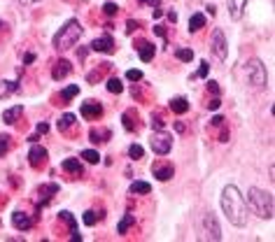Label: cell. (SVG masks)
Returning a JSON list of instances; mask_svg holds the SVG:
<instances>
[{"label":"cell","instance_id":"6da1fadb","mask_svg":"<svg viewBox=\"0 0 275 242\" xmlns=\"http://www.w3.org/2000/svg\"><path fill=\"white\" fill-rule=\"evenodd\" d=\"M222 210L233 226L243 228L245 224H247V203H245V196L233 184H229V186L222 191Z\"/></svg>","mask_w":275,"mask_h":242},{"label":"cell","instance_id":"7a4b0ae2","mask_svg":"<svg viewBox=\"0 0 275 242\" xmlns=\"http://www.w3.org/2000/svg\"><path fill=\"white\" fill-rule=\"evenodd\" d=\"M245 203L250 205V210L261 217V219H273V193H268V191H261L257 186L247 191V200Z\"/></svg>","mask_w":275,"mask_h":242},{"label":"cell","instance_id":"3957f363","mask_svg":"<svg viewBox=\"0 0 275 242\" xmlns=\"http://www.w3.org/2000/svg\"><path fill=\"white\" fill-rule=\"evenodd\" d=\"M79 38H82V23L77 21V19H70V21L66 23L59 33H56V38H54V47H56L59 52H63V49L75 47Z\"/></svg>","mask_w":275,"mask_h":242},{"label":"cell","instance_id":"277c9868","mask_svg":"<svg viewBox=\"0 0 275 242\" xmlns=\"http://www.w3.org/2000/svg\"><path fill=\"white\" fill-rule=\"evenodd\" d=\"M245 72H247V82L252 84V89H257V91L266 89V82H268L266 65H264L259 59L247 60V65H245Z\"/></svg>","mask_w":275,"mask_h":242},{"label":"cell","instance_id":"5b68a950","mask_svg":"<svg viewBox=\"0 0 275 242\" xmlns=\"http://www.w3.org/2000/svg\"><path fill=\"white\" fill-rule=\"evenodd\" d=\"M149 144H152V151L156 156H166L170 151V147H173V135L166 133V130H154Z\"/></svg>","mask_w":275,"mask_h":242},{"label":"cell","instance_id":"8992f818","mask_svg":"<svg viewBox=\"0 0 275 242\" xmlns=\"http://www.w3.org/2000/svg\"><path fill=\"white\" fill-rule=\"evenodd\" d=\"M210 49H212V54L219 60L226 59L229 49H226V38H224V30L222 28H214L212 30V38H210Z\"/></svg>","mask_w":275,"mask_h":242},{"label":"cell","instance_id":"52a82bcc","mask_svg":"<svg viewBox=\"0 0 275 242\" xmlns=\"http://www.w3.org/2000/svg\"><path fill=\"white\" fill-rule=\"evenodd\" d=\"M152 175H154V177H156L159 182H168L170 177L175 175V168H173V163H166V161H154Z\"/></svg>","mask_w":275,"mask_h":242},{"label":"cell","instance_id":"ba28073f","mask_svg":"<svg viewBox=\"0 0 275 242\" xmlns=\"http://www.w3.org/2000/svg\"><path fill=\"white\" fill-rule=\"evenodd\" d=\"M79 112H82V117H84V119L98 121L100 117H103V105H100V103H96V100H86V103H82Z\"/></svg>","mask_w":275,"mask_h":242},{"label":"cell","instance_id":"9c48e42d","mask_svg":"<svg viewBox=\"0 0 275 242\" xmlns=\"http://www.w3.org/2000/svg\"><path fill=\"white\" fill-rule=\"evenodd\" d=\"M28 161H31L33 168H42L47 163V149L40 144H33L31 151H28Z\"/></svg>","mask_w":275,"mask_h":242},{"label":"cell","instance_id":"30bf717a","mask_svg":"<svg viewBox=\"0 0 275 242\" xmlns=\"http://www.w3.org/2000/svg\"><path fill=\"white\" fill-rule=\"evenodd\" d=\"M91 49L98 54H112L115 52V40L110 38V35H103V38H96L91 42Z\"/></svg>","mask_w":275,"mask_h":242},{"label":"cell","instance_id":"8fae6325","mask_svg":"<svg viewBox=\"0 0 275 242\" xmlns=\"http://www.w3.org/2000/svg\"><path fill=\"white\" fill-rule=\"evenodd\" d=\"M12 226H14L16 231H28V228L33 226V217L21 210H16L14 214H12Z\"/></svg>","mask_w":275,"mask_h":242},{"label":"cell","instance_id":"7c38bea8","mask_svg":"<svg viewBox=\"0 0 275 242\" xmlns=\"http://www.w3.org/2000/svg\"><path fill=\"white\" fill-rule=\"evenodd\" d=\"M203 226H206L207 235L212 238V240H222V228L214 219V214H206V219H203Z\"/></svg>","mask_w":275,"mask_h":242},{"label":"cell","instance_id":"4fadbf2b","mask_svg":"<svg viewBox=\"0 0 275 242\" xmlns=\"http://www.w3.org/2000/svg\"><path fill=\"white\" fill-rule=\"evenodd\" d=\"M61 168L68 175H72V177H82V175H84V168H82V163H79L77 159H66L61 163Z\"/></svg>","mask_w":275,"mask_h":242},{"label":"cell","instance_id":"5bb4252c","mask_svg":"<svg viewBox=\"0 0 275 242\" xmlns=\"http://www.w3.org/2000/svg\"><path fill=\"white\" fill-rule=\"evenodd\" d=\"M136 49H138L140 59L145 60V63H149V60L154 59V45H152V42H147V40H140Z\"/></svg>","mask_w":275,"mask_h":242},{"label":"cell","instance_id":"9a60e30c","mask_svg":"<svg viewBox=\"0 0 275 242\" xmlns=\"http://www.w3.org/2000/svg\"><path fill=\"white\" fill-rule=\"evenodd\" d=\"M70 72H72V68H70L68 60H59V63L54 65V70H52V77L56 79V82H61L63 77H68Z\"/></svg>","mask_w":275,"mask_h":242},{"label":"cell","instance_id":"2e32d148","mask_svg":"<svg viewBox=\"0 0 275 242\" xmlns=\"http://www.w3.org/2000/svg\"><path fill=\"white\" fill-rule=\"evenodd\" d=\"M54 193H59V184H45V186H40L38 189V196H40V203L47 205L52 200Z\"/></svg>","mask_w":275,"mask_h":242},{"label":"cell","instance_id":"e0dca14e","mask_svg":"<svg viewBox=\"0 0 275 242\" xmlns=\"http://www.w3.org/2000/svg\"><path fill=\"white\" fill-rule=\"evenodd\" d=\"M245 7H247V0H229V9H231V19L238 21L243 16Z\"/></svg>","mask_w":275,"mask_h":242},{"label":"cell","instance_id":"ac0fdd59","mask_svg":"<svg viewBox=\"0 0 275 242\" xmlns=\"http://www.w3.org/2000/svg\"><path fill=\"white\" fill-rule=\"evenodd\" d=\"M21 114H23V105H14L2 112V121H5V123H16V119H19Z\"/></svg>","mask_w":275,"mask_h":242},{"label":"cell","instance_id":"d6986e66","mask_svg":"<svg viewBox=\"0 0 275 242\" xmlns=\"http://www.w3.org/2000/svg\"><path fill=\"white\" fill-rule=\"evenodd\" d=\"M124 128L126 130H131V133H133V130H138V114L133 112V110H129V112H124Z\"/></svg>","mask_w":275,"mask_h":242},{"label":"cell","instance_id":"ffe728a7","mask_svg":"<svg viewBox=\"0 0 275 242\" xmlns=\"http://www.w3.org/2000/svg\"><path fill=\"white\" fill-rule=\"evenodd\" d=\"M61 219L70 226V233H72V242L82 240V235L77 233V224H75V219H72V214H70V212H61Z\"/></svg>","mask_w":275,"mask_h":242},{"label":"cell","instance_id":"44dd1931","mask_svg":"<svg viewBox=\"0 0 275 242\" xmlns=\"http://www.w3.org/2000/svg\"><path fill=\"white\" fill-rule=\"evenodd\" d=\"M170 110H173L175 114H184L187 110H189V100L182 98V96H180V98H173L170 100Z\"/></svg>","mask_w":275,"mask_h":242},{"label":"cell","instance_id":"7402d4cb","mask_svg":"<svg viewBox=\"0 0 275 242\" xmlns=\"http://www.w3.org/2000/svg\"><path fill=\"white\" fill-rule=\"evenodd\" d=\"M110 135H112V133H110L107 128H91V133H89L91 142H107Z\"/></svg>","mask_w":275,"mask_h":242},{"label":"cell","instance_id":"603a6c76","mask_svg":"<svg viewBox=\"0 0 275 242\" xmlns=\"http://www.w3.org/2000/svg\"><path fill=\"white\" fill-rule=\"evenodd\" d=\"M206 26V14H201V12H196V14H191L189 19V30L191 33H196V30H201Z\"/></svg>","mask_w":275,"mask_h":242},{"label":"cell","instance_id":"cb8c5ba5","mask_svg":"<svg viewBox=\"0 0 275 242\" xmlns=\"http://www.w3.org/2000/svg\"><path fill=\"white\" fill-rule=\"evenodd\" d=\"M77 121H75V114H63L61 119H59V130L61 133H68L72 126H75Z\"/></svg>","mask_w":275,"mask_h":242},{"label":"cell","instance_id":"d4e9b609","mask_svg":"<svg viewBox=\"0 0 275 242\" xmlns=\"http://www.w3.org/2000/svg\"><path fill=\"white\" fill-rule=\"evenodd\" d=\"M149 191H152V186L147 182H133L131 184V193H136V196H147Z\"/></svg>","mask_w":275,"mask_h":242},{"label":"cell","instance_id":"484cf974","mask_svg":"<svg viewBox=\"0 0 275 242\" xmlns=\"http://www.w3.org/2000/svg\"><path fill=\"white\" fill-rule=\"evenodd\" d=\"M131 226H136V217L133 214H124L122 217V221H119V226H117V233H126Z\"/></svg>","mask_w":275,"mask_h":242},{"label":"cell","instance_id":"4316f807","mask_svg":"<svg viewBox=\"0 0 275 242\" xmlns=\"http://www.w3.org/2000/svg\"><path fill=\"white\" fill-rule=\"evenodd\" d=\"M107 91H110V93H122L124 91L122 79H119V77H110V79H107Z\"/></svg>","mask_w":275,"mask_h":242},{"label":"cell","instance_id":"83f0119b","mask_svg":"<svg viewBox=\"0 0 275 242\" xmlns=\"http://www.w3.org/2000/svg\"><path fill=\"white\" fill-rule=\"evenodd\" d=\"M16 89H19V84L16 82H0V98H5V96H9V93H14Z\"/></svg>","mask_w":275,"mask_h":242},{"label":"cell","instance_id":"f1b7e54d","mask_svg":"<svg viewBox=\"0 0 275 242\" xmlns=\"http://www.w3.org/2000/svg\"><path fill=\"white\" fill-rule=\"evenodd\" d=\"M100 217H103V214H98V212H93V210H86V212H84V217H82V219H84V224H86V226H93V224H96V221H98Z\"/></svg>","mask_w":275,"mask_h":242},{"label":"cell","instance_id":"f546056e","mask_svg":"<svg viewBox=\"0 0 275 242\" xmlns=\"http://www.w3.org/2000/svg\"><path fill=\"white\" fill-rule=\"evenodd\" d=\"M82 159H84L86 163H98L100 154H98V151H93V149H84V151H82Z\"/></svg>","mask_w":275,"mask_h":242},{"label":"cell","instance_id":"4dcf8cb0","mask_svg":"<svg viewBox=\"0 0 275 242\" xmlns=\"http://www.w3.org/2000/svg\"><path fill=\"white\" fill-rule=\"evenodd\" d=\"M77 93H79V86H77V84H72V86H68V89H66V91L61 93V98L66 100V103H68V100H72V98H75Z\"/></svg>","mask_w":275,"mask_h":242},{"label":"cell","instance_id":"1f68e13d","mask_svg":"<svg viewBox=\"0 0 275 242\" xmlns=\"http://www.w3.org/2000/svg\"><path fill=\"white\" fill-rule=\"evenodd\" d=\"M175 56L180 60H184V63H187V60L194 59V52H191V49H184V47H182V49H177V52H175Z\"/></svg>","mask_w":275,"mask_h":242},{"label":"cell","instance_id":"d6a6232c","mask_svg":"<svg viewBox=\"0 0 275 242\" xmlns=\"http://www.w3.org/2000/svg\"><path fill=\"white\" fill-rule=\"evenodd\" d=\"M142 154H145V151H142L140 144H131V147H129V156H131V159H142Z\"/></svg>","mask_w":275,"mask_h":242},{"label":"cell","instance_id":"836d02e7","mask_svg":"<svg viewBox=\"0 0 275 242\" xmlns=\"http://www.w3.org/2000/svg\"><path fill=\"white\" fill-rule=\"evenodd\" d=\"M163 126H166V121H163V117H161V114H156V117H154V114H152V128L163 130Z\"/></svg>","mask_w":275,"mask_h":242},{"label":"cell","instance_id":"e575fe53","mask_svg":"<svg viewBox=\"0 0 275 242\" xmlns=\"http://www.w3.org/2000/svg\"><path fill=\"white\" fill-rule=\"evenodd\" d=\"M103 12H105L107 16H115L117 12H119V7H117L115 2H105V5H103Z\"/></svg>","mask_w":275,"mask_h":242},{"label":"cell","instance_id":"d590c367","mask_svg":"<svg viewBox=\"0 0 275 242\" xmlns=\"http://www.w3.org/2000/svg\"><path fill=\"white\" fill-rule=\"evenodd\" d=\"M9 149V137L7 135H0V156H5V151Z\"/></svg>","mask_w":275,"mask_h":242},{"label":"cell","instance_id":"8d00e7d4","mask_svg":"<svg viewBox=\"0 0 275 242\" xmlns=\"http://www.w3.org/2000/svg\"><path fill=\"white\" fill-rule=\"evenodd\" d=\"M126 79H131V82H140V79H142V72H140V70H129V72H126Z\"/></svg>","mask_w":275,"mask_h":242},{"label":"cell","instance_id":"74e56055","mask_svg":"<svg viewBox=\"0 0 275 242\" xmlns=\"http://www.w3.org/2000/svg\"><path fill=\"white\" fill-rule=\"evenodd\" d=\"M219 105H222V100L217 98V96H214V98L207 103V107H210V110H219Z\"/></svg>","mask_w":275,"mask_h":242},{"label":"cell","instance_id":"f35d334b","mask_svg":"<svg viewBox=\"0 0 275 242\" xmlns=\"http://www.w3.org/2000/svg\"><path fill=\"white\" fill-rule=\"evenodd\" d=\"M212 126H214V128L224 126V117H212Z\"/></svg>","mask_w":275,"mask_h":242},{"label":"cell","instance_id":"ab89813d","mask_svg":"<svg viewBox=\"0 0 275 242\" xmlns=\"http://www.w3.org/2000/svg\"><path fill=\"white\" fill-rule=\"evenodd\" d=\"M207 75V63H206V60H203V63H201V70H199V75H196V77H206Z\"/></svg>","mask_w":275,"mask_h":242},{"label":"cell","instance_id":"60d3db41","mask_svg":"<svg viewBox=\"0 0 275 242\" xmlns=\"http://www.w3.org/2000/svg\"><path fill=\"white\" fill-rule=\"evenodd\" d=\"M207 89L212 91L214 96H217V93H219V86H217V82H207Z\"/></svg>","mask_w":275,"mask_h":242},{"label":"cell","instance_id":"b9f144b4","mask_svg":"<svg viewBox=\"0 0 275 242\" xmlns=\"http://www.w3.org/2000/svg\"><path fill=\"white\" fill-rule=\"evenodd\" d=\"M49 130V126L47 123H38V133H47Z\"/></svg>","mask_w":275,"mask_h":242},{"label":"cell","instance_id":"7bdbcfd3","mask_svg":"<svg viewBox=\"0 0 275 242\" xmlns=\"http://www.w3.org/2000/svg\"><path fill=\"white\" fill-rule=\"evenodd\" d=\"M136 28H138V23L136 21H129V28H126V33H133Z\"/></svg>","mask_w":275,"mask_h":242},{"label":"cell","instance_id":"ee69618b","mask_svg":"<svg viewBox=\"0 0 275 242\" xmlns=\"http://www.w3.org/2000/svg\"><path fill=\"white\" fill-rule=\"evenodd\" d=\"M33 60H35V56H33V54H26V56H23V63H33Z\"/></svg>","mask_w":275,"mask_h":242},{"label":"cell","instance_id":"f6af8a7d","mask_svg":"<svg viewBox=\"0 0 275 242\" xmlns=\"http://www.w3.org/2000/svg\"><path fill=\"white\" fill-rule=\"evenodd\" d=\"M168 19H170L173 23H175V21H177V14H175V12H168Z\"/></svg>","mask_w":275,"mask_h":242},{"label":"cell","instance_id":"bcb514c9","mask_svg":"<svg viewBox=\"0 0 275 242\" xmlns=\"http://www.w3.org/2000/svg\"><path fill=\"white\" fill-rule=\"evenodd\" d=\"M19 2H23V5H33V2H40V0H19Z\"/></svg>","mask_w":275,"mask_h":242},{"label":"cell","instance_id":"7dc6e473","mask_svg":"<svg viewBox=\"0 0 275 242\" xmlns=\"http://www.w3.org/2000/svg\"><path fill=\"white\" fill-rule=\"evenodd\" d=\"M140 2H145V5H147V2H154V0H140Z\"/></svg>","mask_w":275,"mask_h":242},{"label":"cell","instance_id":"c3c4849f","mask_svg":"<svg viewBox=\"0 0 275 242\" xmlns=\"http://www.w3.org/2000/svg\"><path fill=\"white\" fill-rule=\"evenodd\" d=\"M0 26H2V23H0Z\"/></svg>","mask_w":275,"mask_h":242}]
</instances>
